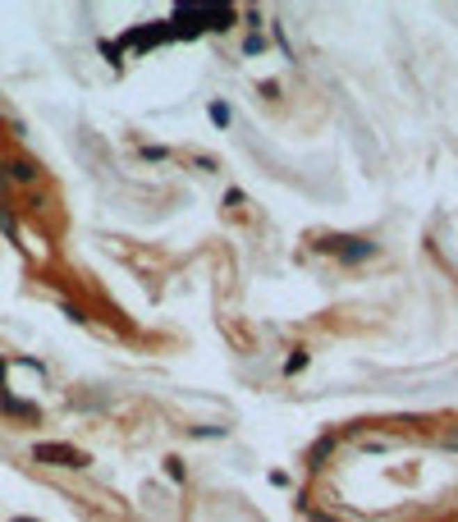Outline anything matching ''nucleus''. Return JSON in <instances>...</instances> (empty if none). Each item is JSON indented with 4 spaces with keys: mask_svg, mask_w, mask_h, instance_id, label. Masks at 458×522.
I'll return each mask as SVG.
<instances>
[{
    "mask_svg": "<svg viewBox=\"0 0 458 522\" xmlns=\"http://www.w3.org/2000/svg\"><path fill=\"white\" fill-rule=\"evenodd\" d=\"M14 522H33V518H14Z\"/></svg>",
    "mask_w": 458,
    "mask_h": 522,
    "instance_id": "nucleus-3",
    "label": "nucleus"
},
{
    "mask_svg": "<svg viewBox=\"0 0 458 522\" xmlns=\"http://www.w3.org/2000/svg\"><path fill=\"white\" fill-rule=\"evenodd\" d=\"M33 458L37 463H51V468H83V463H88V458L78 454V449H69V445H37Z\"/></svg>",
    "mask_w": 458,
    "mask_h": 522,
    "instance_id": "nucleus-1",
    "label": "nucleus"
},
{
    "mask_svg": "<svg viewBox=\"0 0 458 522\" xmlns=\"http://www.w3.org/2000/svg\"><path fill=\"white\" fill-rule=\"evenodd\" d=\"M5 170H10V179H33V165L28 161H10Z\"/></svg>",
    "mask_w": 458,
    "mask_h": 522,
    "instance_id": "nucleus-2",
    "label": "nucleus"
}]
</instances>
